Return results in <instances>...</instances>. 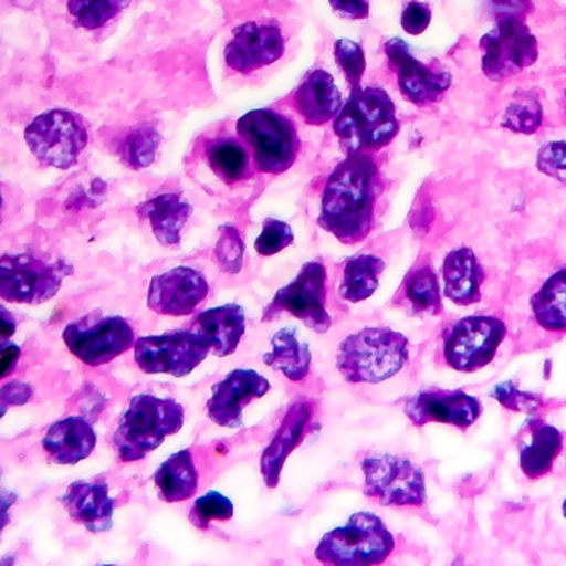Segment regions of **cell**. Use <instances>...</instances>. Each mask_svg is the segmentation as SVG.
I'll use <instances>...</instances> for the list:
<instances>
[{
  "label": "cell",
  "instance_id": "cell-5",
  "mask_svg": "<svg viewBox=\"0 0 566 566\" xmlns=\"http://www.w3.org/2000/svg\"><path fill=\"white\" fill-rule=\"evenodd\" d=\"M395 549V539L378 515L357 512L346 526L322 537L315 558L327 565H379Z\"/></svg>",
  "mask_w": 566,
  "mask_h": 566
},
{
  "label": "cell",
  "instance_id": "cell-16",
  "mask_svg": "<svg viewBox=\"0 0 566 566\" xmlns=\"http://www.w3.org/2000/svg\"><path fill=\"white\" fill-rule=\"evenodd\" d=\"M286 41L276 24L245 22L224 46V62L239 74H252L284 55Z\"/></svg>",
  "mask_w": 566,
  "mask_h": 566
},
{
  "label": "cell",
  "instance_id": "cell-43",
  "mask_svg": "<svg viewBox=\"0 0 566 566\" xmlns=\"http://www.w3.org/2000/svg\"><path fill=\"white\" fill-rule=\"evenodd\" d=\"M493 397L496 398V400L501 401V403H504L505 407H509V409L512 410H521V412H531V410L536 409V407H539L541 400L537 397H533V395L530 394H521V391H515L514 387L512 385H502V387L496 388L495 391H493Z\"/></svg>",
  "mask_w": 566,
  "mask_h": 566
},
{
  "label": "cell",
  "instance_id": "cell-18",
  "mask_svg": "<svg viewBox=\"0 0 566 566\" xmlns=\"http://www.w3.org/2000/svg\"><path fill=\"white\" fill-rule=\"evenodd\" d=\"M208 290V281L196 269H170L151 280L147 305L158 315H191L207 298Z\"/></svg>",
  "mask_w": 566,
  "mask_h": 566
},
{
  "label": "cell",
  "instance_id": "cell-34",
  "mask_svg": "<svg viewBox=\"0 0 566 566\" xmlns=\"http://www.w3.org/2000/svg\"><path fill=\"white\" fill-rule=\"evenodd\" d=\"M502 128L521 135H534L543 125V104L537 91H517L505 107Z\"/></svg>",
  "mask_w": 566,
  "mask_h": 566
},
{
  "label": "cell",
  "instance_id": "cell-3",
  "mask_svg": "<svg viewBox=\"0 0 566 566\" xmlns=\"http://www.w3.org/2000/svg\"><path fill=\"white\" fill-rule=\"evenodd\" d=\"M409 363V340L390 328L368 327L344 338L337 368L349 382L387 381Z\"/></svg>",
  "mask_w": 566,
  "mask_h": 566
},
{
  "label": "cell",
  "instance_id": "cell-22",
  "mask_svg": "<svg viewBox=\"0 0 566 566\" xmlns=\"http://www.w3.org/2000/svg\"><path fill=\"white\" fill-rule=\"evenodd\" d=\"M189 331L196 332L214 356H230L245 334V312L235 303L217 306L199 313Z\"/></svg>",
  "mask_w": 566,
  "mask_h": 566
},
{
  "label": "cell",
  "instance_id": "cell-21",
  "mask_svg": "<svg viewBox=\"0 0 566 566\" xmlns=\"http://www.w3.org/2000/svg\"><path fill=\"white\" fill-rule=\"evenodd\" d=\"M312 413V401H294L287 409L273 441L269 442L268 448H265L261 458V471L265 485L271 486V489L280 483L281 470H283L284 461L287 460L291 451L305 439Z\"/></svg>",
  "mask_w": 566,
  "mask_h": 566
},
{
  "label": "cell",
  "instance_id": "cell-4",
  "mask_svg": "<svg viewBox=\"0 0 566 566\" xmlns=\"http://www.w3.org/2000/svg\"><path fill=\"white\" fill-rule=\"evenodd\" d=\"M182 423L185 407L176 400L154 395L133 397L113 438L119 460L126 463L144 460L167 436L179 432Z\"/></svg>",
  "mask_w": 566,
  "mask_h": 566
},
{
  "label": "cell",
  "instance_id": "cell-47",
  "mask_svg": "<svg viewBox=\"0 0 566 566\" xmlns=\"http://www.w3.org/2000/svg\"><path fill=\"white\" fill-rule=\"evenodd\" d=\"M493 11L502 14V18L507 15H514V18H521L524 12H527L530 8V0H490Z\"/></svg>",
  "mask_w": 566,
  "mask_h": 566
},
{
  "label": "cell",
  "instance_id": "cell-1",
  "mask_svg": "<svg viewBox=\"0 0 566 566\" xmlns=\"http://www.w3.org/2000/svg\"><path fill=\"white\" fill-rule=\"evenodd\" d=\"M382 192L381 176L368 151L347 155L328 176L322 196L318 224L338 242H363L375 223V208Z\"/></svg>",
  "mask_w": 566,
  "mask_h": 566
},
{
  "label": "cell",
  "instance_id": "cell-2",
  "mask_svg": "<svg viewBox=\"0 0 566 566\" xmlns=\"http://www.w3.org/2000/svg\"><path fill=\"white\" fill-rule=\"evenodd\" d=\"M334 132L347 154L381 150L400 132L397 107L382 88H356L334 119Z\"/></svg>",
  "mask_w": 566,
  "mask_h": 566
},
{
  "label": "cell",
  "instance_id": "cell-31",
  "mask_svg": "<svg viewBox=\"0 0 566 566\" xmlns=\"http://www.w3.org/2000/svg\"><path fill=\"white\" fill-rule=\"evenodd\" d=\"M205 151L211 170L227 185H235L252 176L249 151L235 138H213L208 142Z\"/></svg>",
  "mask_w": 566,
  "mask_h": 566
},
{
  "label": "cell",
  "instance_id": "cell-37",
  "mask_svg": "<svg viewBox=\"0 0 566 566\" xmlns=\"http://www.w3.org/2000/svg\"><path fill=\"white\" fill-rule=\"evenodd\" d=\"M233 517V504L220 492H208L199 496L195 507L189 512V518L199 530H208L211 521H230Z\"/></svg>",
  "mask_w": 566,
  "mask_h": 566
},
{
  "label": "cell",
  "instance_id": "cell-7",
  "mask_svg": "<svg viewBox=\"0 0 566 566\" xmlns=\"http://www.w3.org/2000/svg\"><path fill=\"white\" fill-rule=\"evenodd\" d=\"M24 138L41 164L66 170L87 147L88 132L84 119L72 111L50 109L28 125Z\"/></svg>",
  "mask_w": 566,
  "mask_h": 566
},
{
  "label": "cell",
  "instance_id": "cell-28",
  "mask_svg": "<svg viewBox=\"0 0 566 566\" xmlns=\"http://www.w3.org/2000/svg\"><path fill=\"white\" fill-rule=\"evenodd\" d=\"M160 499L166 502L188 501L198 490V471L189 449L176 452L154 476Z\"/></svg>",
  "mask_w": 566,
  "mask_h": 566
},
{
  "label": "cell",
  "instance_id": "cell-46",
  "mask_svg": "<svg viewBox=\"0 0 566 566\" xmlns=\"http://www.w3.org/2000/svg\"><path fill=\"white\" fill-rule=\"evenodd\" d=\"M19 357H21V347L9 343V340H2V353H0V368H2L0 376H2V379L12 375L15 366H18Z\"/></svg>",
  "mask_w": 566,
  "mask_h": 566
},
{
  "label": "cell",
  "instance_id": "cell-14",
  "mask_svg": "<svg viewBox=\"0 0 566 566\" xmlns=\"http://www.w3.org/2000/svg\"><path fill=\"white\" fill-rule=\"evenodd\" d=\"M208 353V344L192 331L167 332L138 338L135 343V360L147 375L164 373L182 378L195 371Z\"/></svg>",
  "mask_w": 566,
  "mask_h": 566
},
{
  "label": "cell",
  "instance_id": "cell-9",
  "mask_svg": "<svg viewBox=\"0 0 566 566\" xmlns=\"http://www.w3.org/2000/svg\"><path fill=\"white\" fill-rule=\"evenodd\" d=\"M507 327L496 316H464L449 325L444 334L446 365L461 373H474L492 363L504 343Z\"/></svg>",
  "mask_w": 566,
  "mask_h": 566
},
{
  "label": "cell",
  "instance_id": "cell-26",
  "mask_svg": "<svg viewBox=\"0 0 566 566\" xmlns=\"http://www.w3.org/2000/svg\"><path fill=\"white\" fill-rule=\"evenodd\" d=\"M138 217L148 220L155 239L164 247L179 245L180 232L191 217L192 208L176 192L160 195L137 208Z\"/></svg>",
  "mask_w": 566,
  "mask_h": 566
},
{
  "label": "cell",
  "instance_id": "cell-15",
  "mask_svg": "<svg viewBox=\"0 0 566 566\" xmlns=\"http://www.w3.org/2000/svg\"><path fill=\"white\" fill-rule=\"evenodd\" d=\"M385 53L397 74L398 88L409 103L419 107L430 106L439 103L451 87L452 77L444 66L438 62L434 65L420 62L405 41L398 38L388 40Z\"/></svg>",
  "mask_w": 566,
  "mask_h": 566
},
{
  "label": "cell",
  "instance_id": "cell-23",
  "mask_svg": "<svg viewBox=\"0 0 566 566\" xmlns=\"http://www.w3.org/2000/svg\"><path fill=\"white\" fill-rule=\"evenodd\" d=\"M97 436L94 427L82 417H66L50 427L43 449L56 464H77L93 454Z\"/></svg>",
  "mask_w": 566,
  "mask_h": 566
},
{
  "label": "cell",
  "instance_id": "cell-40",
  "mask_svg": "<svg viewBox=\"0 0 566 566\" xmlns=\"http://www.w3.org/2000/svg\"><path fill=\"white\" fill-rule=\"evenodd\" d=\"M293 230L290 224L276 220V218H265L261 235L255 240V251L262 258H271V255L284 251L293 243Z\"/></svg>",
  "mask_w": 566,
  "mask_h": 566
},
{
  "label": "cell",
  "instance_id": "cell-12",
  "mask_svg": "<svg viewBox=\"0 0 566 566\" xmlns=\"http://www.w3.org/2000/svg\"><path fill=\"white\" fill-rule=\"evenodd\" d=\"M482 71L490 81L502 82L514 77L539 56V44L533 31L521 18L499 19L495 28L480 40Z\"/></svg>",
  "mask_w": 566,
  "mask_h": 566
},
{
  "label": "cell",
  "instance_id": "cell-45",
  "mask_svg": "<svg viewBox=\"0 0 566 566\" xmlns=\"http://www.w3.org/2000/svg\"><path fill=\"white\" fill-rule=\"evenodd\" d=\"M33 390L27 382H9L8 387H2V413L11 405H22L30 400Z\"/></svg>",
  "mask_w": 566,
  "mask_h": 566
},
{
  "label": "cell",
  "instance_id": "cell-8",
  "mask_svg": "<svg viewBox=\"0 0 566 566\" xmlns=\"http://www.w3.org/2000/svg\"><path fill=\"white\" fill-rule=\"evenodd\" d=\"M69 262H49L31 254L4 255L0 261V294L8 303L40 305L59 293L63 281L71 276Z\"/></svg>",
  "mask_w": 566,
  "mask_h": 566
},
{
  "label": "cell",
  "instance_id": "cell-49",
  "mask_svg": "<svg viewBox=\"0 0 566 566\" xmlns=\"http://www.w3.org/2000/svg\"><path fill=\"white\" fill-rule=\"evenodd\" d=\"M563 515L566 517V501L563 502Z\"/></svg>",
  "mask_w": 566,
  "mask_h": 566
},
{
  "label": "cell",
  "instance_id": "cell-38",
  "mask_svg": "<svg viewBox=\"0 0 566 566\" xmlns=\"http://www.w3.org/2000/svg\"><path fill=\"white\" fill-rule=\"evenodd\" d=\"M335 62L349 82L350 91L360 87L366 71L365 50L356 41L338 40L335 43Z\"/></svg>",
  "mask_w": 566,
  "mask_h": 566
},
{
  "label": "cell",
  "instance_id": "cell-20",
  "mask_svg": "<svg viewBox=\"0 0 566 566\" xmlns=\"http://www.w3.org/2000/svg\"><path fill=\"white\" fill-rule=\"evenodd\" d=\"M62 504L72 521L82 524L91 533H106L113 527L115 501L111 499L109 489L103 479L72 483L63 493Z\"/></svg>",
  "mask_w": 566,
  "mask_h": 566
},
{
  "label": "cell",
  "instance_id": "cell-36",
  "mask_svg": "<svg viewBox=\"0 0 566 566\" xmlns=\"http://www.w3.org/2000/svg\"><path fill=\"white\" fill-rule=\"evenodd\" d=\"M158 147V133L148 126L132 129L122 138L118 154L123 163L132 169H144L155 160Z\"/></svg>",
  "mask_w": 566,
  "mask_h": 566
},
{
  "label": "cell",
  "instance_id": "cell-32",
  "mask_svg": "<svg viewBox=\"0 0 566 566\" xmlns=\"http://www.w3.org/2000/svg\"><path fill=\"white\" fill-rule=\"evenodd\" d=\"M385 262L376 255H356L344 264L340 296L349 303L371 298L379 286Z\"/></svg>",
  "mask_w": 566,
  "mask_h": 566
},
{
  "label": "cell",
  "instance_id": "cell-10",
  "mask_svg": "<svg viewBox=\"0 0 566 566\" xmlns=\"http://www.w3.org/2000/svg\"><path fill=\"white\" fill-rule=\"evenodd\" d=\"M366 496L379 505L420 507L426 502V474L409 458L375 454L363 461Z\"/></svg>",
  "mask_w": 566,
  "mask_h": 566
},
{
  "label": "cell",
  "instance_id": "cell-35",
  "mask_svg": "<svg viewBox=\"0 0 566 566\" xmlns=\"http://www.w3.org/2000/svg\"><path fill=\"white\" fill-rule=\"evenodd\" d=\"M128 4L129 0H66V8L74 21L87 31L106 27Z\"/></svg>",
  "mask_w": 566,
  "mask_h": 566
},
{
  "label": "cell",
  "instance_id": "cell-30",
  "mask_svg": "<svg viewBox=\"0 0 566 566\" xmlns=\"http://www.w3.org/2000/svg\"><path fill=\"white\" fill-rule=\"evenodd\" d=\"M534 321L548 332H566V268L559 269L531 300Z\"/></svg>",
  "mask_w": 566,
  "mask_h": 566
},
{
  "label": "cell",
  "instance_id": "cell-6",
  "mask_svg": "<svg viewBox=\"0 0 566 566\" xmlns=\"http://www.w3.org/2000/svg\"><path fill=\"white\" fill-rule=\"evenodd\" d=\"M237 133L252 148L261 172H286L296 160L300 150L298 132L293 122L277 111H249L237 122Z\"/></svg>",
  "mask_w": 566,
  "mask_h": 566
},
{
  "label": "cell",
  "instance_id": "cell-13",
  "mask_svg": "<svg viewBox=\"0 0 566 566\" xmlns=\"http://www.w3.org/2000/svg\"><path fill=\"white\" fill-rule=\"evenodd\" d=\"M325 283L327 269L324 262H306L296 280L277 291L271 305L264 310L262 322H271L283 313H290L316 334H325L332 325L331 315L325 308Z\"/></svg>",
  "mask_w": 566,
  "mask_h": 566
},
{
  "label": "cell",
  "instance_id": "cell-33",
  "mask_svg": "<svg viewBox=\"0 0 566 566\" xmlns=\"http://www.w3.org/2000/svg\"><path fill=\"white\" fill-rule=\"evenodd\" d=\"M405 305L417 315H441L442 300L438 274L430 264H419L410 271L401 286Z\"/></svg>",
  "mask_w": 566,
  "mask_h": 566
},
{
  "label": "cell",
  "instance_id": "cell-42",
  "mask_svg": "<svg viewBox=\"0 0 566 566\" xmlns=\"http://www.w3.org/2000/svg\"><path fill=\"white\" fill-rule=\"evenodd\" d=\"M430 21H432V9L419 0H410L401 12V28L405 33L412 34V36L422 34L429 28Z\"/></svg>",
  "mask_w": 566,
  "mask_h": 566
},
{
  "label": "cell",
  "instance_id": "cell-19",
  "mask_svg": "<svg viewBox=\"0 0 566 566\" xmlns=\"http://www.w3.org/2000/svg\"><path fill=\"white\" fill-rule=\"evenodd\" d=\"M269 388L268 378L254 369H235L214 385L207 405L208 417L217 426L239 429L245 405L264 397Z\"/></svg>",
  "mask_w": 566,
  "mask_h": 566
},
{
  "label": "cell",
  "instance_id": "cell-17",
  "mask_svg": "<svg viewBox=\"0 0 566 566\" xmlns=\"http://www.w3.org/2000/svg\"><path fill=\"white\" fill-rule=\"evenodd\" d=\"M403 412L417 427L436 422L449 423L464 430L479 420L482 403L479 398L464 391L429 388L405 401Z\"/></svg>",
  "mask_w": 566,
  "mask_h": 566
},
{
  "label": "cell",
  "instance_id": "cell-24",
  "mask_svg": "<svg viewBox=\"0 0 566 566\" xmlns=\"http://www.w3.org/2000/svg\"><path fill=\"white\" fill-rule=\"evenodd\" d=\"M485 280L482 264L468 247H460L446 255L442 262V281L446 298L460 306H470L482 300Z\"/></svg>",
  "mask_w": 566,
  "mask_h": 566
},
{
  "label": "cell",
  "instance_id": "cell-44",
  "mask_svg": "<svg viewBox=\"0 0 566 566\" xmlns=\"http://www.w3.org/2000/svg\"><path fill=\"white\" fill-rule=\"evenodd\" d=\"M332 9L346 19H366L369 15V0H331Z\"/></svg>",
  "mask_w": 566,
  "mask_h": 566
},
{
  "label": "cell",
  "instance_id": "cell-41",
  "mask_svg": "<svg viewBox=\"0 0 566 566\" xmlns=\"http://www.w3.org/2000/svg\"><path fill=\"white\" fill-rule=\"evenodd\" d=\"M536 167L566 188V142H552L537 151Z\"/></svg>",
  "mask_w": 566,
  "mask_h": 566
},
{
  "label": "cell",
  "instance_id": "cell-48",
  "mask_svg": "<svg viewBox=\"0 0 566 566\" xmlns=\"http://www.w3.org/2000/svg\"><path fill=\"white\" fill-rule=\"evenodd\" d=\"M0 316H2V340H9L14 335L18 324H15L12 313L8 312L4 306L0 308Z\"/></svg>",
  "mask_w": 566,
  "mask_h": 566
},
{
  "label": "cell",
  "instance_id": "cell-39",
  "mask_svg": "<svg viewBox=\"0 0 566 566\" xmlns=\"http://www.w3.org/2000/svg\"><path fill=\"white\" fill-rule=\"evenodd\" d=\"M243 240L239 230L232 224L220 227V239H218L214 255L220 264L221 271L229 274H239L243 264Z\"/></svg>",
  "mask_w": 566,
  "mask_h": 566
},
{
  "label": "cell",
  "instance_id": "cell-50",
  "mask_svg": "<svg viewBox=\"0 0 566 566\" xmlns=\"http://www.w3.org/2000/svg\"><path fill=\"white\" fill-rule=\"evenodd\" d=\"M565 99H566V94H565Z\"/></svg>",
  "mask_w": 566,
  "mask_h": 566
},
{
  "label": "cell",
  "instance_id": "cell-11",
  "mask_svg": "<svg viewBox=\"0 0 566 566\" xmlns=\"http://www.w3.org/2000/svg\"><path fill=\"white\" fill-rule=\"evenodd\" d=\"M63 340L84 365L97 368L126 353L135 344V332L123 316L91 313L66 325Z\"/></svg>",
  "mask_w": 566,
  "mask_h": 566
},
{
  "label": "cell",
  "instance_id": "cell-27",
  "mask_svg": "<svg viewBox=\"0 0 566 566\" xmlns=\"http://www.w3.org/2000/svg\"><path fill=\"white\" fill-rule=\"evenodd\" d=\"M563 438L556 427L534 422L530 444L521 449V470L530 480L543 479L552 473L553 463L562 452Z\"/></svg>",
  "mask_w": 566,
  "mask_h": 566
},
{
  "label": "cell",
  "instance_id": "cell-25",
  "mask_svg": "<svg viewBox=\"0 0 566 566\" xmlns=\"http://www.w3.org/2000/svg\"><path fill=\"white\" fill-rule=\"evenodd\" d=\"M294 104L308 125L322 126L337 118L343 109V94L328 72L316 69L300 85Z\"/></svg>",
  "mask_w": 566,
  "mask_h": 566
},
{
  "label": "cell",
  "instance_id": "cell-29",
  "mask_svg": "<svg viewBox=\"0 0 566 566\" xmlns=\"http://www.w3.org/2000/svg\"><path fill=\"white\" fill-rule=\"evenodd\" d=\"M262 360L274 371L283 373L290 381L298 382L308 376L312 354L300 340L296 328H283L274 334L273 350L264 354Z\"/></svg>",
  "mask_w": 566,
  "mask_h": 566
}]
</instances>
